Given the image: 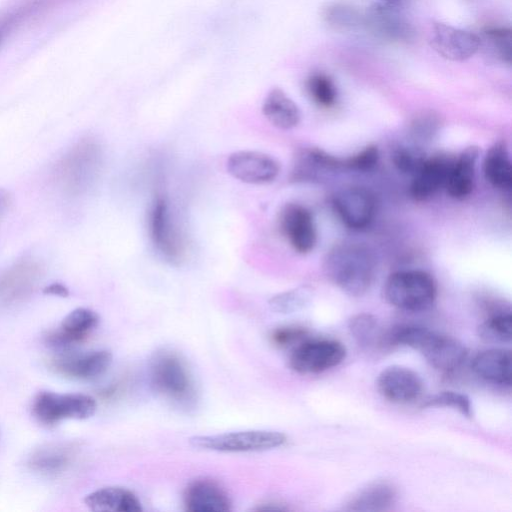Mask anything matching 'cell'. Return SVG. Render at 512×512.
<instances>
[{
    "instance_id": "cell-1",
    "label": "cell",
    "mask_w": 512,
    "mask_h": 512,
    "mask_svg": "<svg viewBox=\"0 0 512 512\" xmlns=\"http://www.w3.org/2000/svg\"><path fill=\"white\" fill-rule=\"evenodd\" d=\"M323 268L329 280L340 290L359 297L370 289L374 281L376 259L366 245L344 242L327 253Z\"/></svg>"
},
{
    "instance_id": "cell-2",
    "label": "cell",
    "mask_w": 512,
    "mask_h": 512,
    "mask_svg": "<svg viewBox=\"0 0 512 512\" xmlns=\"http://www.w3.org/2000/svg\"><path fill=\"white\" fill-rule=\"evenodd\" d=\"M388 345H403L419 351L431 366L453 372L465 362L468 351L457 339L420 325L401 324L387 332Z\"/></svg>"
},
{
    "instance_id": "cell-3",
    "label": "cell",
    "mask_w": 512,
    "mask_h": 512,
    "mask_svg": "<svg viewBox=\"0 0 512 512\" xmlns=\"http://www.w3.org/2000/svg\"><path fill=\"white\" fill-rule=\"evenodd\" d=\"M150 381L154 390L166 399L181 406L196 400V388L186 362L175 352L161 350L150 362Z\"/></svg>"
},
{
    "instance_id": "cell-4",
    "label": "cell",
    "mask_w": 512,
    "mask_h": 512,
    "mask_svg": "<svg viewBox=\"0 0 512 512\" xmlns=\"http://www.w3.org/2000/svg\"><path fill=\"white\" fill-rule=\"evenodd\" d=\"M383 293L386 301L398 309L423 312L433 306L437 286L434 278L426 271L399 270L388 276Z\"/></svg>"
},
{
    "instance_id": "cell-5",
    "label": "cell",
    "mask_w": 512,
    "mask_h": 512,
    "mask_svg": "<svg viewBox=\"0 0 512 512\" xmlns=\"http://www.w3.org/2000/svg\"><path fill=\"white\" fill-rule=\"evenodd\" d=\"M285 434L273 430H243L214 435H198L189 439L190 444L198 449L225 452H259L272 450L284 445Z\"/></svg>"
},
{
    "instance_id": "cell-6",
    "label": "cell",
    "mask_w": 512,
    "mask_h": 512,
    "mask_svg": "<svg viewBox=\"0 0 512 512\" xmlns=\"http://www.w3.org/2000/svg\"><path fill=\"white\" fill-rule=\"evenodd\" d=\"M100 163L97 144L84 139L72 146L56 164L55 175L61 187L70 193L86 189L95 177Z\"/></svg>"
},
{
    "instance_id": "cell-7",
    "label": "cell",
    "mask_w": 512,
    "mask_h": 512,
    "mask_svg": "<svg viewBox=\"0 0 512 512\" xmlns=\"http://www.w3.org/2000/svg\"><path fill=\"white\" fill-rule=\"evenodd\" d=\"M96 410L95 399L81 393L41 391L34 397L32 404L34 416L46 425L56 424L64 419H88Z\"/></svg>"
},
{
    "instance_id": "cell-8",
    "label": "cell",
    "mask_w": 512,
    "mask_h": 512,
    "mask_svg": "<svg viewBox=\"0 0 512 512\" xmlns=\"http://www.w3.org/2000/svg\"><path fill=\"white\" fill-rule=\"evenodd\" d=\"M346 357L345 346L333 339H304L289 356L290 368L299 374H317L338 366Z\"/></svg>"
},
{
    "instance_id": "cell-9",
    "label": "cell",
    "mask_w": 512,
    "mask_h": 512,
    "mask_svg": "<svg viewBox=\"0 0 512 512\" xmlns=\"http://www.w3.org/2000/svg\"><path fill=\"white\" fill-rule=\"evenodd\" d=\"M405 2L406 0H378L364 12V27L385 40H413L415 30L404 15Z\"/></svg>"
},
{
    "instance_id": "cell-10",
    "label": "cell",
    "mask_w": 512,
    "mask_h": 512,
    "mask_svg": "<svg viewBox=\"0 0 512 512\" xmlns=\"http://www.w3.org/2000/svg\"><path fill=\"white\" fill-rule=\"evenodd\" d=\"M333 207L345 226L359 231L372 223L376 214V199L366 187L346 186L334 194Z\"/></svg>"
},
{
    "instance_id": "cell-11",
    "label": "cell",
    "mask_w": 512,
    "mask_h": 512,
    "mask_svg": "<svg viewBox=\"0 0 512 512\" xmlns=\"http://www.w3.org/2000/svg\"><path fill=\"white\" fill-rule=\"evenodd\" d=\"M148 223L150 238L158 253L170 262L180 261L184 245L172 220L169 204L162 195L154 199Z\"/></svg>"
},
{
    "instance_id": "cell-12",
    "label": "cell",
    "mask_w": 512,
    "mask_h": 512,
    "mask_svg": "<svg viewBox=\"0 0 512 512\" xmlns=\"http://www.w3.org/2000/svg\"><path fill=\"white\" fill-rule=\"evenodd\" d=\"M280 230L290 246L300 254L311 252L317 243V230L312 213L298 203L286 204L279 217Z\"/></svg>"
},
{
    "instance_id": "cell-13",
    "label": "cell",
    "mask_w": 512,
    "mask_h": 512,
    "mask_svg": "<svg viewBox=\"0 0 512 512\" xmlns=\"http://www.w3.org/2000/svg\"><path fill=\"white\" fill-rule=\"evenodd\" d=\"M227 171L234 178L248 184L272 182L280 172L279 162L259 151L242 150L229 155Z\"/></svg>"
},
{
    "instance_id": "cell-14",
    "label": "cell",
    "mask_w": 512,
    "mask_h": 512,
    "mask_svg": "<svg viewBox=\"0 0 512 512\" xmlns=\"http://www.w3.org/2000/svg\"><path fill=\"white\" fill-rule=\"evenodd\" d=\"M432 48L443 58L464 61L481 47L480 36L444 23H434L430 33Z\"/></svg>"
},
{
    "instance_id": "cell-15",
    "label": "cell",
    "mask_w": 512,
    "mask_h": 512,
    "mask_svg": "<svg viewBox=\"0 0 512 512\" xmlns=\"http://www.w3.org/2000/svg\"><path fill=\"white\" fill-rule=\"evenodd\" d=\"M113 356L108 350H95L84 354L65 351L53 358L51 368L65 377L79 380H94L110 368Z\"/></svg>"
},
{
    "instance_id": "cell-16",
    "label": "cell",
    "mask_w": 512,
    "mask_h": 512,
    "mask_svg": "<svg viewBox=\"0 0 512 512\" xmlns=\"http://www.w3.org/2000/svg\"><path fill=\"white\" fill-rule=\"evenodd\" d=\"M98 314L88 308L79 307L68 313L59 328L45 336V342L60 352L69 351L82 342L98 325Z\"/></svg>"
},
{
    "instance_id": "cell-17",
    "label": "cell",
    "mask_w": 512,
    "mask_h": 512,
    "mask_svg": "<svg viewBox=\"0 0 512 512\" xmlns=\"http://www.w3.org/2000/svg\"><path fill=\"white\" fill-rule=\"evenodd\" d=\"M377 388L385 399L393 403L406 404L420 397L423 392V381L412 369L393 365L380 372Z\"/></svg>"
},
{
    "instance_id": "cell-18",
    "label": "cell",
    "mask_w": 512,
    "mask_h": 512,
    "mask_svg": "<svg viewBox=\"0 0 512 512\" xmlns=\"http://www.w3.org/2000/svg\"><path fill=\"white\" fill-rule=\"evenodd\" d=\"M453 159L443 153L425 157L412 175L409 187L411 197L416 201H426L444 188Z\"/></svg>"
},
{
    "instance_id": "cell-19",
    "label": "cell",
    "mask_w": 512,
    "mask_h": 512,
    "mask_svg": "<svg viewBox=\"0 0 512 512\" xmlns=\"http://www.w3.org/2000/svg\"><path fill=\"white\" fill-rule=\"evenodd\" d=\"M186 510L192 512H225L231 510V501L226 491L215 481L197 479L191 482L184 493Z\"/></svg>"
},
{
    "instance_id": "cell-20",
    "label": "cell",
    "mask_w": 512,
    "mask_h": 512,
    "mask_svg": "<svg viewBox=\"0 0 512 512\" xmlns=\"http://www.w3.org/2000/svg\"><path fill=\"white\" fill-rule=\"evenodd\" d=\"M473 372L482 380L503 387L511 386V352L491 348L478 353L472 360Z\"/></svg>"
},
{
    "instance_id": "cell-21",
    "label": "cell",
    "mask_w": 512,
    "mask_h": 512,
    "mask_svg": "<svg viewBox=\"0 0 512 512\" xmlns=\"http://www.w3.org/2000/svg\"><path fill=\"white\" fill-rule=\"evenodd\" d=\"M478 156L479 149L470 146L454 157L444 187L450 197L461 200L470 195Z\"/></svg>"
},
{
    "instance_id": "cell-22",
    "label": "cell",
    "mask_w": 512,
    "mask_h": 512,
    "mask_svg": "<svg viewBox=\"0 0 512 512\" xmlns=\"http://www.w3.org/2000/svg\"><path fill=\"white\" fill-rule=\"evenodd\" d=\"M85 505L98 512H140L143 510L139 498L129 489L107 486L97 489L84 498Z\"/></svg>"
},
{
    "instance_id": "cell-23",
    "label": "cell",
    "mask_w": 512,
    "mask_h": 512,
    "mask_svg": "<svg viewBox=\"0 0 512 512\" xmlns=\"http://www.w3.org/2000/svg\"><path fill=\"white\" fill-rule=\"evenodd\" d=\"M397 489L388 481L368 484L354 494L345 506L348 511L380 512L392 508L397 500Z\"/></svg>"
},
{
    "instance_id": "cell-24",
    "label": "cell",
    "mask_w": 512,
    "mask_h": 512,
    "mask_svg": "<svg viewBox=\"0 0 512 512\" xmlns=\"http://www.w3.org/2000/svg\"><path fill=\"white\" fill-rule=\"evenodd\" d=\"M262 112L276 128L289 130L296 127L301 119L297 104L280 88H274L266 95Z\"/></svg>"
},
{
    "instance_id": "cell-25",
    "label": "cell",
    "mask_w": 512,
    "mask_h": 512,
    "mask_svg": "<svg viewBox=\"0 0 512 512\" xmlns=\"http://www.w3.org/2000/svg\"><path fill=\"white\" fill-rule=\"evenodd\" d=\"M41 269L35 261L25 259L15 263L0 276V297L15 299L33 288Z\"/></svg>"
},
{
    "instance_id": "cell-26",
    "label": "cell",
    "mask_w": 512,
    "mask_h": 512,
    "mask_svg": "<svg viewBox=\"0 0 512 512\" xmlns=\"http://www.w3.org/2000/svg\"><path fill=\"white\" fill-rule=\"evenodd\" d=\"M483 171L486 180L493 187L503 191L511 190V161L503 143H496L487 151L483 162Z\"/></svg>"
},
{
    "instance_id": "cell-27",
    "label": "cell",
    "mask_w": 512,
    "mask_h": 512,
    "mask_svg": "<svg viewBox=\"0 0 512 512\" xmlns=\"http://www.w3.org/2000/svg\"><path fill=\"white\" fill-rule=\"evenodd\" d=\"M325 23L336 31H353L364 27L365 13L345 1H332L322 8Z\"/></svg>"
},
{
    "instance_id": "cell-28",
    "label": "cell",
    "mask_w": 512,
    "mask_h": 512,
    "mask_svg": "<svg viewBox=\"0 0 512 512\" xmlns=\"http://www.w3.org/2000/svg\"><path fill=\"white\" fill-rule=\"evenodd\" d=\"M348 327L354 340L364 348L388 345L387 332L381 329L379 322L371 314L361 313L353 316Z\"/></svg>"
},
{
    "instance_id": "cell-29",
    "label": "cell",
    "mask_w": 512,
    "mask_h": 512,
    "mask_svg": "<svg viewBox=\"0 0 512 512\" xmlns=\"http://www.w3.org/2000/svg\"><path fill=\"white\" fill-rule=\"evenodd\" d=\"M68 447L47 445L37 449L29 459V465L35 471L44 474H56L65 470L70 462Z\"/></svg>"
},
{
    "instance_id": "cell-30",
    "label": "cell",
    "mask_w": 512,
    "mask_h": 512,
    "mask_svg": "<svg viewBox=\"0 0 512 512\" xmlns=\"http://www.w3.org/2000/svg\"><path fill=\"white\" fill-rule=\"evenodd\" d=\"M478 334L483 340L492 343H507L512 339V316L510 309L494 311L478 327Z\"/></svg>"
},
{
    "instance_id": "cell-31",
    "label": "cell",
    "mask_w": 512,
    "mask_h": 512,
    "mask_svg": "<svg viewBox=\"0 0 512 512\" xmlns=\"http://www.w3.org/2000/svg\"><path fill=\"white\" fill-rule=\"evenodd\" d=\"M485 47L489 53L503 64L511 65L512 31L509 27H492L483 33Z\"/></svg>"
},
{
    "instance_id": "cell-32",
    "label": "cell",
    "mask_w": 512,
    "mask_h": 512,
    "mask_svg": "<svg viewBox=\"0 0 512 512\" xmlns=\"http://www.w3.org/2000/svg\"><path fill=\"white\" fill-rule=\"evenodd\" d=\"M306 89L311 99L319 106L330 108L337 101V88L331 77L315 72L306 80Z\"/></svg>"
},
{
    "instance_id": "cell-33",
    "label": "cell",
    "mask_w": 512,
    "mask_h": 512,
    "mask_svg": "<svg viewBox=\"0 0 512 512\" xmlns=\"http://www.w3.org/2000/svg\"><path fill=\"white\" fill-rule=\"evenodd\" d=\"M311 297V289L307 286H301L274 295L269 300V305L276 313L289 314L307 306Z\"/></svg>"
},
{
    "instance_id": "cell-34",
    "label": "cell",
    "mask_w": 512,
    "mask_h": 512,
    "mask_svg": "<svg viewBox=\"0 0 512 512\" xmlns=\"http://www.w3.org/2000/svg\"><path fill=\"white\" fill-rule=\"evenodd\" d=\"M423 408L446 407L457 410L465 417H472V404L470 398L460 392L442 391L428 397L422 404Z\"/></svg>"
},
{
    "instance_id": "cell-35",
    "label": "cell",
    "mask_w": 512,
    "mask_h": 512,
    "mask_svg": "<svg viewBox=\"0 0 512 512\" xmlns=\"http://www.w3.org/2000/svg\"><path fill=\"white\" fill-rule=\"evenodd\" d=\"M379 151L374 145H368L361 151L346 159H342L343 168L366 172L372 170L378 163Z\"/></svg>"
},
{
    "instance_id": "cell-36",
    "label": "cell",
    "mask_w": 512,
    "mask_h": 512,
    "mask_svg": "<svg viewBox=\"0 0 512 512\" xmlns=\"http://www.w3.org/2000/svg\"><path fill=\"white\" fill-rule=\"evenodd\" d=\"M424 159L425 155L422 152L410 147H399L392 155V161L397 169L411 175L417 171Z\"/></svg>"
},
{
    "instance_id": "cell-37",
    "label": "cell",
    "mask_w": 512,
    "mask_h": 512,
    "mask_svg": "<svg viewBox=\"0 0 512 512\" xmlns=\"http://www.w3.org/2000/svg\"><path fill=\"white\" fill-rule=\"evenodd\" d=\"M307 331L300 326H283L275 329L271 340L276 346L286 347L297 345L306 338Z\"/></svg>"
},
{
    "instance_id": "cell-38",
    "label": "cell",
    "mask_w": 512,
    "mask_h": 512,
    "mask_svg": "<svg viewBox=\"0 0 512 512\" xmlns=\"http://www.w3.org/2000/svg\"><path fill=\"white\" fill-rule=\"evenodd\" d=\"M43 293L59 297H68L69 290L62 283H52L43 289Z\"/></svg>"
},
{
    "instance_id": "cell-39",
    "label": "cell",
    "mask_w": 512,
    "mask_h": 512,
    "mask_svg": "<svg viewBox=\"0 0 512 512\" xmlns=\"http://www.w3.org/2000/svg\"><path fill=\"white\" fill-rule=\"evenodd\" d=\"M10 201L11 196L9 195V193L4 189H0V214L7 209V207L10 204Z\"/></svg>"
}]
</instances>
